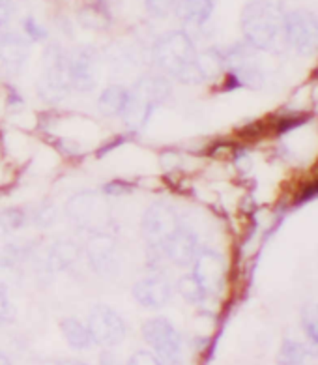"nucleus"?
I'll list each match as a JSON object with an SVG mask.
<instances>
[{
    "label": "nucleus",
    "instance_id": "1",
    "mask_svg": "<svg viewBox=\"0 0 318 365\" xmlns=\"http://www.w3.org/2000/svg\"><path fill=\"white\" fill-rule=\"evenodd\" d=\"M197 47L193 38L185 31L165 32L152 43L150 64L159 73L184 85L204 83L197 68Z\"/></svg>",
    "mask_w": 318,
    "mask_h": 365
},
{
    "label": "nucleus",
    "instance_id": "2",
    "mask_svg": "<svg viewBox=\"0 0 318 365\" xmlns=\"http://www.w3.org/2000/svg\"><path fill=\"white\" fill-rule=\"evenodd\" d=\"M287 11L275 0H251L242 11V34L251 49L277 51L284 43Z\"/></svg>",
    "mask_w": 318,
    "mask_h": 365
},
{
    "label": "nucleus",
    "instance_id": "3",
    "mask_svg": "<svg viewBox=\"0 0 318 365\" xmlns=\"http://www.w3.org/2000/svg\"><path fill=\"white\" fill-rule=\"evenodd\" d=\"M173 94V83L163 73H148L135 81L130 88L128 103L122 110V122L131 131H140L150 122V116L159 106H163Z\"/></svg>",
    "mask_w": 318,
    "mask_h": 365
},
{
    "label": "nucleus",
    "instance_id": "4",
    "mask_svg": "<svg viewBox=\"0 0 318 365\" xmlns=\"http://www.w3.org/2000/svg\"><path fill=\"white\" fill-rule=\"evenodd\" d=\"M71 92L68 51L51 43L43 51V68L38 79V96L45 103H60Z\"/></svg>",
    "mask_w": 318,
    "mask_h": 365
},
{
    "label": "nucleus",
    "instance_id": "5",
    "mask_svg": "<svg viewBox=\"0 0 318 365\" xmlns=\"http://www.w3.org/2000/svg\"><path fill=\"white\" fill-rule=\"evenodd\" d=\"M143 337L152 352L163 365H180L184 360L185 341L184 335L167 317H152L143 324Z\"/></svg>",
    "mask_w": 318,
    "mask_h": 365
},
{
    "label": "nucleus",
    "instance_id": "6",
    "mask_svg": "<svg viewBox=\"0 0 318 365\" xmlns=\"http://www.w3.org/2000/svg\"><path fill=\"white\" fill-rule=\"evenodd\" d=\"M182 225L180 215L173 206L158 200L152 202L140 220V236L146 244V250H163L165 242Z\"/></svg>",
    "mask_w": 318,
    "mask_h": 365
},
{
    "label": "nucleus",
    "instance_id": "7",
    "mask_svg": "<svg viewBox=\"0 0 318 365\" xmlns=\"http://www.w3.org/2000/svg\"><path fill=\"white\" fill-rule=\"evenodd\" d=\"M103 193L94 191H83L71 197L66 205V215L75 227H79L88 232H100L105 230L109 221V208L105 202Z\"/></svg>",
    "mask_w": 318,
    "mask_h": 365
},
{
    "label": "nucleus",
    "instance_id": "8",
    "mask_svg": "<svg viewBox=\"0 0 318 365\" xmlns=\"http://www.w3.org/2000/svg\"><path fill=\"white\" fill-rule=\"evenodd\" d=\"M86 326H88L94 345H100L103 349H115V346H118L125 339V334H128L125 320L113 307L103 304L94 305L90 309Z\"/></svg>",
    "mask_w": 318,
    "mask_h": 365
},
{
    "label": "nucleus",
    "instance_id": "9",
    "mask_svg": "<svg viewBox=\"0 0 318 365\" xmlns=\"http://www.w3.org/2000/svg\"><path fill=\"white\" fill-rule=\"evenodd\" d=\"M284 43L299 55H314L318 51V16L309 10H296L284 19Z\"/></svg>",
    "mask_w": 318,
    "mask_h": 365
},
{
    "label": "nucleus",
    "instance_id": "10",
    "mask_svg": "<svg viewBox=\"0 0 318 365\" xmlns=\"http://www.w3.org/2000/svg\"><path fill=\"white\" fill-rule=\"evenodd\" d=\"M85 255L90 268L98 275L109 277V275L118 272V242L107 230H100V232H92L90 235L88 242L85 245Z\"/></svg>",
    "mask_w": 318,
    "mask_h": 365
},
{
    "label": "nucleus",
    "instance_id": "11",
    "mask_svg": "<svg viewBox=\"0 0 318 365\" xmlns=\"http://www.w3.org/2000/svg\"><path fill=\"white\" fill-rule=\"evenodd\" d=\"M191 274L200 285L206 298L217 296L227 281V266L223 257L212 250H200L191 264Z\"/></svg>",
    "mask_w": 318,
    "mask_h": 365
},
{
    "label": "nucleus",
    "instance_id": "12",
    "mask_svg": "<svg viewBox=\"0 0 318 365\" xmlns=\"http://www.w3.org/2000/svg\"><path fill=\"white\" fill-rule=\"evenodd\" d=\"M68 66H70L71 91L81 94L94 91L98 83V68H100L98 51L92 47L68 51Z\"/></svg>",
    "mask_w": 318,
    "mask_h": 365
},
{
    "label": "nucleus",
    "instance_id": "13",
    "mask_svg": "<svg viewBox=\"0 0 318 365\" xmlns=\"http://www.w3.org/2000/svg\"><path fill=\"white\" fill-rule=\"evenodd\" d=\"M202 250L199 244V235L195 232L191 227L182 225L178 230L170 236L169 240L163 245V255L169 264L180 266V268H189L193 264V260L197 259L199 251Z\"/></svg>",
    "mask_w": 318,
    "mask_h": 365
},
{
    "label": "nucleus",
    "instance_id": "14",
    "mask_svg": "<svg viewBox=\"0 0 318 365\" xmlns=\"http://www.w3.org/2000/svg\"><path fill=\"white\" fill-rule=\"evenodd\" d=\"M174 287L163 274H150L139 279L131 289L133 300L145 309H161L173 298Z\"/></svg>",
    "mask_w": 318,
    "mask_h": 365
},
{
    "label": "nucleus",
    "instance_id": "15",
    "mask_svg": "<svg viewBox=\"0 0 318 365\" xmlns=\"http://www.w3.org/2000/svg\"><path fill=\"white\" fill-rule=\"evenodd\" d=\"M29 58V40L15 32L0 34V70L8 76H19Z\"/></svg>",
    "mask_w": 318,
    "mask_h": 365
},
{
    "label": "nucleus",
    "instance_id": "16",
    "mask_svg": "<svg viewBox=\"0 0 318 365\" xmlns=\"http://www.w3.org/2000/svg\"><path fill=\"white\" fill-rule=\"evenodd\" d=\"M215 0H178L174 14L178 16V19L188 26L193 29H200L206 25L214 14Z\"/></svg>",
    "mask_w": 318,
    "mask_h": 365
},
{
    "label": "nucleus",
    "instance_id": "17",
    "mask_svg": "<svg viewBox=\"0 0 318 365\" xmlns=\"http://www.w3.org/2000/svg\"><path fill=\"white\" fill-rule=\"evenodd\" d=\"M81 255L79 244H75L73 240H60L53 244L45 255V270L49 272H60L70 268L77 262Z\"/></svg>",
    "mask_w": 318,
    "mask_h": 365
},
{
    "label": "nucleus",
    "instance_id": "18",
    "mask_svg": "<svg viewBox=\"0 0 318 365\" xmlns=\"http://www.w3.org/2000/svg\"><path fill=\"white\" fill-rule=\"evenodd\" d=\"M130 88L124 85H109L103 88L98 98V110L107 118H120L128 103Z\"/></svg>",
    "mask_w": 318,
    "mask_h": 365
},
{
    "label": "nucleus",
    "instance_id": "19",
    "mask_svg": "<svg viewBox=\"0 0 318 365\" xmlns=\"http://www.w3.org/2000/svg\"><path fill=\"white\" fill-rule=\"evenodd\" d=\"M60 331L64 335L66 343L73 350H88L90 346L94 345L86 322L75 319V317H68V319L62 320L60 322Z\"/></svg>",
    "mask_w": 318,
    "mask_h": 365
},
{
    "label": "nucleus",
    "instance_id": "20",
    "mask_svg": "<svg viewBox=\"0 0 318 365\" xmlns=\"http://www.w3.org/2000/svg\"><path fill=\"white\" fill-rule=\"evenodd\" d=\"M81 26H85L88 31H103L111 23L109 11L100 4H86L83 6L77 14Z\"/></svg>",
    "mask_w": 318,
    "mask_h": 365
},
{
    "label": "nucleus",
    "instance_id": "21",
    "mask_svg": "<svg viewBox=\"0 0 318 365\" xmlns=\"http://www.w3.org/2000/svg\"><path fill=\"white\" fill-rule=\"evenodd\" d=\"M309 358V350L302 343L292 339H284L277 352L279 365H304Z\"/></svg>",
    "mask_w": 318,
    "mask_h": 365
},
{
    "label": "nucleus",
    "instance_id": "22",
    "mask_svg": "<svg viewBox=\"0 0 318 365\" xmlns=\"http://www.w3.org/2000/svg\"><path fill=\"white\" fill-rule=\"evenodd\" d=\"M176 290L178 294L184 298L189 304H202L206 300V294L202 292L200 285L197 283V279L193 277V274L182 275L178 281H176Z\"/></svg>",
    "mask_w": 318,
    "mask_h": 365
},
{
    "label": "nucleus",
    "instance_id": "23",
    "mask_svg": "<svg viewBox=\"0 0 318 365\" xmlns=\"http://www.w3.org/2000/svg\"><path fill=\"white\" fill-rule=\"evenodd\" d=\"M21 283V270L17 262L10 259H0V290L10 292Z\"/></svg>",
    "mask_w": 318,
    "mask_h": 365
},
{
    "label": "nucleus",
    "instance_id": "24",
    "mask_svg": "<svg viewBox=\"0 0 318 365\" xmlns=\"http://www.w3.org/2000/svg\"><path fill=\"white\" fill-rule=\"evenodd\" d=\"M26 214L21 208H8L0 212V235H10L25 227Z\"/></svg>",
    "mask_w": 318,
    "mask_h": 365
},
{
    "label": "nucleus",
    "instance_id": "25",
    "mask_svg": "<svg viewBox=\"0 0 318 365\" xmlns=\"http://www.w3.org/2000/svg\"><path fill=\"white\" fill-rule=\"evenodd\" d=\"M302 322H304V330L309 339L318 346V304H311L305 307Z\"/></svg>",
    "mask_w": 318,
    "mask_h": 365
},
{
    "label": "nucleus",
    "instance_id": "26",
    "mask_svg": "<svg viewBox=\"0 0 318 365\" xmlns=\"http://www.w3.org/2000/svg\"><path fill=\"white\" fill-rule=\"evenodd\" d=\"M23 32H25L29 41H45L49 38V31L32 16H29L23 21Z\"/></svg>",
    "mask_w": 318,
    "mask_h": 365
},
{
    "label": "nucleus",
    "instance_id": "27",
    "mask_svg": "<svg viewBox=\"0 0 318 365\" xmlns=\"http://www.w3.org/2000/svg\"><path fill=\"white\" fill-rule=\"evenodd\" d=\"M176 2H178V0H145V8L152 17L165 19V17H169L170 14H174Z\"/></svg>",
    "mask_w": 318,
    "mask_h": 365
},
{
    "label": "nucleus",
    "instance_id": "28",
    "mask_svg": "<svg viewBox=\"0 0 318 365\" xmlns=\"http://www.w3.org/2000/svg\"><path fill=\"white\" fill-rule=\"evenodd\" d=\"M128 365H163L159 361L158 356L152 350H137L130 360Z\"/></svg>",
    "mask_w": 318,
    "mask_h": 365
},
{
    "label": "nucleus",
    "instance_id": "29",
    "mask_svg": "<svg viewBox=\"0 0 318 365\" xmlns=\"http://www.w3.org/2000/svg\"><path fill=\"white\" fill-rule=\"evenodd\" d=\"M15 319L14 305H11L10 298H8V292L0 290V324H8Z\"/></svg>",
    "mask_w": 318,
    "mask_h": 365
},
{
    "label": "nucleus",
    "instance_id": "30",
    "mask_svg": "<svg viewBox=\"0 0 318 365\" xmlns=\"http://www.w3.org/2000/svg\"><path fill=\"white\" fill-rule=\"evenodd\" d=\"M131 191V184L125 180H111L109 184L103 185V195H128Z\"/></svg>",
    "mask_w": 318,
    "mask_h": 365
},
{
    "label": "nucleus",
    "instance_id": "31",
    "mask_svg": "<svg viewBox=\"0 0 318 365\" xmlns=\"http://www.w3.org/2000/svg\"><path fill=\"white\" fill-rule=\"evenodd\" d=\"M34 220H36V223L41 227L53 225V221H55V208H53L51 205L43 206V208H38V210H36Z\"/></svg>",
    "mask_w": 318,
    "mask_h": 365
},
{
    "label": "nucleus",
    "instance_id": "32",
    "mask_svg": "<svg viewBox=\"0 0 318 365\" xmlns=\"http://www.w3.org/2000/svg\"><path fill=\"white\" fill-rule=\"evenodd\" d=\"M11 17V6L8 4V0L0 2V29L8 25V21Z\"/></svg>",
    "mask_w": 318,
    "mask_h": 365
},
{
    "label": "nucleus",
    "instance_id": "33",
    "mask_svg": "<svg viewBox=\"0 0 318 365\" xmlns=\"http://www.w3.org/2000/svg\"><path fill=\"white\" fill-rule=\"evenodd\" d=\"M100 365H120V361H118V358H116L113 352H109V349H107L103 354H101Z\"/></svg>",
    "mask_w": 318,
    "mask_h": 365
},
{
    "label": "nucleus",
    "instance_id": "34",
    "mask_svg": "<svg viewBox=\"0 0 318 365\" xmlns=\"http://www.w3.org/2000/svg\"><path fill=\"white\" fill-rule=\"evenodd\" d=\"M314 195H318V180H314L313 184L307 185V187L302 191V197H299V199L305 200V199H311V197H314Z\"/></svg>",
    "mask_w": 318,
    "mask_h": 365
},
{
    "label": "nucleus",
    "instance_id": "35",
    "mask_svg": "<svg viewBox=\"0 0 318 365\" xmlns=\"http://www.w3.org/2000/svg\"><path fill=\"white\" fill-rule=\"evenodd\" d=\"M0 365H11L10 358L4 354V352H0Z\"/></svg>",
    "mask_w": 318,
    "mask_h": 365
},
{
    "label": "nucleus",
    "instance_id": "36",
    "mask_svg": "<svg viewBox=\"0 0 318 365\" xmlns=\"http://www.w3.org/2000/svg\"><path fill=\"white\" fill-rule=\"evenodd\" d=\"M56 365H88V364H81V361H64V364H56Z\"/></svg>",
    "mask_w": 318,
    "mask_h": 365
},
{
    "label": "nucleus",
    "instance_id": "37",
    "mask_svg": "<svg viewBox=\"0 0 318 365\" xmlns=\"http://www.w3.org/2000/svg\"><path fill=\"white\" fill-rule=\"evenodd\" d=\"M0 2H2V0H0Z\"/></svg>",
    "mask_w": 318,
    "mask_h": 365
}]
</instances>
